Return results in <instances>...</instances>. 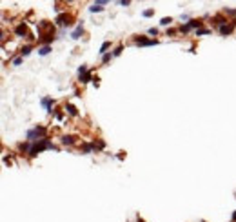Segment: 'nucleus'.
Here are the masks:
<instances>
[{"label":"nucleus","instance_id":"6","mask_svg":"<svg viewBox=\"0 0 236 222\" xmlns=\"http://www.w3.org/2000/svg\"><path fill=\"white\" fill-rule=\"evenodd\" d=\"M15 33H16L18 36H25V35H27V27H25V24H20V26H16Z\"/></svg>","mask_w":236,"mask_h":222},{"label":"nucleus","instance_id":"21","mask_svg":"<svg viewBox=\"0 0 236 222\" xmlns=\"http://www.w3.org/2000/svg\"><path fill=\"white\" fill-rule=\"evenodd\" d=\"M95 146H96L98 149H104V148H105V142H104V140H98V142H95Z\"/></svg>","mask_w":236,"mask_h":222},{"label":"nucleus","instance_id":"28","mask_svg":"<svg viewBox=\"0 0 236 222\" xmlns=\"http://www.w3.org/2000/svg\"><path fill=\"white\" fill-rule=\"evenodd\" d=\"M20 64H22V58H20V56H18V58H15V60H13V66H20Z\"/></svg>","mask_w":236,"mask_h":222},{"label":"nucleus","instance_id":"24","mask_svg":"<svg viewBox=\"0 0 236 222\" xmlns=\"http://www.w3.org/2000/svg\"><path fill=\"white\" fill-rule=\"evenodd\" d=\"M120 53H122V46H118V47H116V49L113 51V55H115V56H118Z\"/></svg>","mask_w":236,"mask_h":222},{"label":"nucleus","instance_id":"16","mask_svg":"<svg viewBox=\"0 0 236 222\" xmlns=\"http://www.w3.org/2000/svg\"><path fill=\"white\" fill-rule=\"evenodd\" d=\"M200 24H202V22H198V20H189V27H191V29H193V27L200 29Z\"/></svg>","mask_w":236,"mask_h":222},{"label":"nucleus","instance_id":"14","mask_svg":"<svg viewBox=\"0 0 236 222\" xmlns=\"http://www.w3.org/2000/svg\"><path fill=\"white\" fill-rule=\"evenodd\" d=\"M89 80H91V73H85V75L80 77V82H82V84H87Z\"/></svg>","mask_w":236,"mask_h":222},{"label":"nucleus","instance_id":"12","mask_svg":"<svg viewBox=\"0 0 236 222\" xmlns=\"http://www.w3.org/2000/svg\"><path fill=\"white\" fill-rule=\"evenodd\" d=\"M102 9H104V7H102L100 4H93V5L89 7V11H91V13H100Z\"/></svg>","mask_w":236,"mask_h":222},{"label":"nucleus","instance_id":"5","mask_svg":"<svg viewBox=\"0 0 236 222\" xmlns=\"http://www.w3.org/2000/svg\"><path fill=\"white\" fill-rule=\"evenodd\" d=\"M82 35H84V26L80 24V26H78V27H76V29L73 31V35H71V38H73V40H78V38H80Z\"/></svg>","mask_w":236,"mask_h":222},{"label":"nucleus","instance_id":"17","mask_svg":"<svg viewBox=\"0 0 236 222\" xmlns=\"http://www.w3.org/2000/svg\"><path fill=\"white\" fill-rule=\"evenodd\" d=\"M20 53H22V56H27V55L31 53V46H25V47H22V51H20Z\"/></svg>","mask_w":236,"mask_h":222},{"label":"nucleus","instance_id":"27","mask_svg":"<svg viewBox=\"0 0 236 222\" xmlns=\"http://www.w3.org/2000/svg\"><path fill=\"white\" fill-rule=\"evenodd\" d=\"M149 35H155V36H156V35H158V29H156V27H151V29H149Z\"/></svg>","mask_w":236,"mask_h":222},{"label":"nucleus","instance_id":"26","mask_svg":"<svg viewBox=\"0 0 236 222\" xmlns=\"http://www.w3.org/2000/svg\"><path fill=\"white\" fill-rule=\"evenodd\" d=\"M153 13H155V11H153V9H145V11H144V16H151V15H153Z\"/></svg>","mask_w":236,"mask_h":222},{"label":"nucleus","instance_id":"18","mask_svg":"<svg viewBox=\"0 0 236 222\" xmlns=\"http://www.w3.org/2000/svg\"><path fill=\"white\" fill-rule=\"evenodd\" d=\"M171 22H173V18H171V16H165V18H162V22H160V24H162V26H169Z\"/></svg>","mask_w":236,"mask_h":222},{"label":"nucleus","instance_id":"2","mask_svg":"<svg viewBox=\"0 0 236 222\" xmlns=\"http://www.w3.org/2000/svg\"><path fill=\"white\" fill-rule=\"evenodd\" d=\"M44 133H45V128L36 126V128H33V129L27 131V140H29V142H36V140H40V137H42Z\"/></svg>","mask_w":236,"mask_h":222},{"label":"nucleus","instance_id":"19","mask_svg":"<svg viewBox=\"0 0 236 222\" xmlns=\"http://www.w3.org/2000/svg\"><path fill=\"white\" fill-rule=\"evenodd\" d=\"M85 73H89V71H87V67H85V66H80V67H78V75L82 77V75H85Z\"/></svg>","mask_w":236,"mask_h":222},{"label":"nucleus","instance_id":"15","mask_svg":"<svg viewBox=\"0 0 236 222\" xmlns=\"http://www.w3.org/2000/svg\"><path fill=\"white\" fill-rule=\"evenodd\" d=\"M18 149H20V151H31V146H29V142H25V144L22 142V144L18 146Z\"/></svg>","mask_w":236,"mask_h":222},{"label":"nucleus","instance_id":"31","mask_svg":"<svg viewBox=\"0 0 236 222\" xmlns=\"http://www.w3.org/2000/svg\"><path fill=\"white\" fill-rule=\"evenodd\" d=\"M233 222H236V211L233 213Z\"/></svg>","mask_w":236,"mask_h":222},{"label":"nucleus","instance_id":"20","mask_svg":"<svg viewBox=\"0 0 236 222\" xmlns=\"http://www.w3.org/2000/svg\"><path fill=\"white\" fill-rule=\"evenodd\" d=\"M107 47H109V42H104V44H102V47H100V53H104V55H105Z\"/></svg>","mask_w":236,"mask_h":222},{"label":"nucleus","instance_id":"32","mask_svg":"<svg viewBox=\"0 0 236 222\" xmlns=\"http://www.w3.org/2000/svg\"><path fill=\"white\" fill-rule=\"evenodd\" d=\"M138 222H144V220H142V219H138Z\"/></svg>","mask_w":236,"mask_h":222},{"label":"nucleus","instance_id":"22","mask_svg":"<svg viewBox=\"0 0 236 222\" xmlns=\"http://www.w3.org/2000/svg\"><path fill=\"white\" fill-rule=\"evenodd\" d=\"M180 31H182V33H189V31H191V27H189V24H185V26H182V27H180Z\"/></svg>","mask_w":236,"mask_h":222},{"label":"nucleus","instance_id":"4","mask_svg":"<svg viewBox=\"0 0 236 222\" xmlns=\"http://www.w3.org/2000/svg\"><path fill=\"white\" fill-rule=\"evenodd\" d=\"M135 44H138V46H156V40H149V38H144V36H136V38H135Z\"/></svg>","mask_w":236,"mask_h":222},{"label":"nucleus","instance_id":"9","mask_svg":"<svg viewBox=\"0 0 236 222\" xmlns=\"http://www.w3.org/2000/svg\"><path fill=\"white\" fill-rule=\"evenodd\" d=\"M42 106H44V108H45L47 111H53V109H51V106H53V100H51L49 97H45V98H42Z\"/></svg>","mask_w":236,"mask_h":222},{"label":"nucleus","instance_id":"7","mask_svg":"<svg viewBox=\"0 0 236 222\" xmlns=\"http://www.w3.org/2000/svg\"><path fill=\"white\" fill-rule=\"evenodd\" d=\"M75 140H76V137H73V135H64L62 137V144H65V146L75 144Z\"/></svg>","mask_w":236,"mask_h":222},{"label":"nucleus","instance_id":"8","mask_svg":"<svg viewBox=\"0 0 236 222\" xmlns=\"http://www.w3.org/2000/svg\"><path fill=\"white\" fill-rule=\"evenodd\" d=\"M234 26H236V24H231V26H227V24H225V26H222V27H220V33H222V35H229V33H233Z\"/></svg>","mask_w":236,"mask_h":222},{"label":"nucleus","instance_id":"11","mask_svg":"<svg viewBox=\"0 0 236 222\" xmlns=\"http://www.w3.org/2000/svg\"><path fill=\"white\" fill-rule=\"evenodd\" d=\"M95 148H96L95 142H93V144H84V146H82V151H84V153H91Z\"/></svg>","mask_w":236,"mask_h":222},{"label":"nucleus","instance_id":"30","mask_svg":"<svg viewBox=\"0 0 236 222\" xmlns=\"http://www.w3.org/2000/svg\"><path fill=\"white\" fill-rule=\"evenodd\" d=\"M129 4H131L129 0H120V5H129Z\"/></svg>","mask_w":236,"mask_h":222},{"label":"nucleus","instance_id":"29","mask_svg":"<svg viewBox=\"0 0 236 222\" xmlns=\"http://www.w3.org/2000/svg\"><path fill=\"white\" fill-rule=\"evenodd\" d=\"M55 117H56L58 120H62V118H64V113H62V111H56V113H55Z\"/></svg>","mask_w":236,"mask_h":222},{"label":"nucleus","instance_id":"25","mask_svg":"<svg viewBox=\"0 0 236 222\" xmlns=\"http://www.w3.org/2000/svg\"><path fill=\"white\" fill-rule=\"evenodd\" d=\"M109 60H111V53H105L104 58H102V62H109Z\"/></svg>","mask_w":236,"mask_h":222},{"label":"nucleus","instance_id":"1","mask_svg":"<svg viewBox=\"0 0 236 222\" xmlns=\"http://www.w3.org/2000/svg\"><path fill=\"white\" fill-rule=\"evenodd\" d=\"M44 149H56L55 146H53V142H49V138H40V140H36L33 146H31V151H29V157H36L40 151H44Z\"/></svg>","mask_w":236,"mask_h":222},{"label":"nucleus","instance_id":"3","mask_svg":"<svg viewBox=\"0 0 236 222\" xmlns=\"http://www.w3.org/2000/svg\"><path fill=\"white\" fill-rule=\"evenodd\" d=\"M69 20H71V16H69L67 13H62V15L56 16V24H58V26H69V24H71Z\"/></svg>","mask_w":236,"mask_h":222},{"label":"nucleus","instance_id":"23","mask_svg":"<svg viewBox=\"0 0 236 222\" xmlns=\"http://www.w3.org/2000/svg\"><path fill=\"white\" fill-rule=\"evenodd\" d=\"M209 29H196V35H209Z\"/></svg>","mask_w":236,"mask_h":222},{"label":"nucleus","instance_id":"13","mask_svg":"<svg viewBox=\"0 0 236 222\" xmlns=\"http://www.w3.org/2000/svg\"><path fill=\"white\" fill-rule=\"evenodd\" d=\"M49 51H51V47H49V46H44V47H40V49H38V53H40L42 56H45Z\"/></svg>","mask_w":236,"mask_h":222},{"label":"nucleus","instance_id":"10","mask_svg":"<svg viewBox=\"0 0 236 222\" xmlns=\"http://www.w3.org/2000/svg\"><path fill=\"white\" fill-rule=\"evenodd\" d=\"M65 111H67L69 115H73V117H78V109H76L73 104H67V106H65Z\"/></svg>","mask_w":236,"mask_h":222}]
</instances>
